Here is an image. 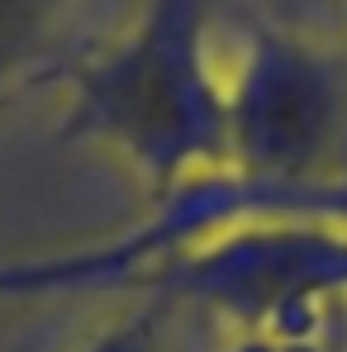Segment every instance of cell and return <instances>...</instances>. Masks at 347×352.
<instances>
[{
	"label": "cell",
	"mask_w": 347,
	"mask_h": 352,
	"mask_svg": "<svg viewBox=\"0 0 347 352\" xmlns=\"http://www.w3.org/2000/svg\"><path fill=\"white\" fill-rule=\"evenodd\" d=\"M71 0H0V100L43 62Z\"/></svg>",
	"instance_id": "3"
},
{
	"label": "cell",
	"mask_w": 347,
	"mask_h": 352,
	"mask_svg": "<svg viewBox=\"0 0 347 352\" xmlns=\"http://www.w3.org/2000/svg\"><path fill=\"white\" fill-rule=\"evenodd\" d=\"M167 300L138 295V309H124L119 319H105L76 352H162V324H167Z\"/></svg>",
	"instance_id": "4"
},
{
	"label": "cell",
	"mask_w": 347,
	"mask_h": 352,
	"mask_svg": "<svg viewBox=\"0 0 347 352\" xmlns=\"http://www.w3.org/2000/svg\"><path fill=\"white\" fill-rule=\"evenodd\" d=\"M229 172L271 186L347 176V86L333 58L290 24H262L224 62Z\"/></svg>",
	"instance_id": "2"
},
{
	"label": "cell",
	"mask_w": 347,
	"mask_h": 352,
	"mask_svg": "<svg viewBox=\"0 0 347 352\" xmlns=\"http://www.w3.org/2000/svg\"><path fill=\"white\" fill-rule=\"evenodd\" d=\"M62 133L110 153L148 200L229 172L224 62L205 0H138L133 19L62 76Z\"/></svg>",
	"instance_id": "1"
},
{
	"label": "cell",
	"mask_w": 347,
	"mask_h": 352,
	"mask_svg": "<svg viewBox=\"0 0 347 352\" xmlns=\"http://www.w3.org/2000/svg\"><path fill=\"white\" fill-rule=\"evenodd\" d=\"M304 10H314V14H324V19H338L347 24V0H300Z\"/></svg>",
	"instance_id": "5"
}]
</instances>
